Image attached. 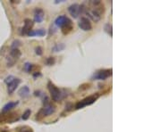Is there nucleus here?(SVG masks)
<instances>
[{"instance_id":"obj_1","label":"nucleus","mask_w":161,"mask_h":132,"mask_svg":"<svg viewBox=\"0 0 161 132\" xmlns=\"http://www.w3.org/2000/svg\"><path fill=\"white\" fill-rule=\"evenodd\" d=\"M90 6H85L84 5V14H86L89 18L93 22H98L101 20L102 14L105 12V6L101 1H90Z\"/></svg>"},{"instance_id":"obj_2","label":"nucleus","mask_w":161,"mask_h":132,"mask_svg":"<svg viewBox=\"0 0 161 132\" xmlns=\"http://www.w3.org/2000/svg\"><path fill=\"white\" fill-rule=\"evenodd\" d=\"M47 89L50 93L51 98L55 102H60L67 96L65 90L60 89L59 87H58L52 81L47 82Z\"/></svg>"},{"instance_id":"obj_3","label":"nucleus","mask_w":161,"mask_h":132,"mask_svg":"<svg viewBox=\"0 0 161 132\" xmlns=\"http://www.w3.org/2000/svg\"><path fill=\"white\" fill-rule=\"evenodd\" d=\"M99 96H100V95H99L98 93L90 95V96L85 97L84 99L77 102V103L75 104V105H74V108H75L76 110H79V109H82V108H84V107H86V106H88V105H90L94 104V103L98 99Z\"/></svg>"},{"instance_id":"obj_4","label":"nucleus","mask_w":161,"mask_h":132,"mask_svg":"<svg viewBox=\"0 0 161 132\" xmlns=\"http://www.w3.org/2000/svg\"><path fill=\"white\" fill-rule=\"evenodd\" d=\"M45 99H46V101H43V107L39 110L41 112V113L43 114L44 118L47 117V116L52 115L53 113H55L56 111H57L56 105L54 104H52L46 96H45Z\"/></svg>"},{"instance_id":"obj_5","label":"nucleus","mask_w":161,"mask_h":132,"mask_svg":"<svg viewBox=\"0 0 161 132\" xmlns=\"http://www.w3.org/2000/svg\"><path fill=\"white\" fill-rule=\"evenodd\" d=\"M112 71H113L112 69H100V70L97 71L96 72H94V74L91 77V79L105 80L107 78L112 76Z\"/></svg>"},{"instance_id":"obj_6","label":"nucleus","mask_w":161,"mask_h":132,"mask_svg":"<svg viewBox=\"0 0 161 132\" xmlns=\"http://www.w3.org/2000/svg\"><path fill=\"white\" fill-rule=\"evenodd\" d=\"M22 56V53L19 50V48H11L9 56L7 57V66L12 67L15 65V63L20 59Z\"/></svg>"},{"instance_id":"obj_7","label":"nucleus","mask_w":161,"mask_h":132,"mask_svg":"<svg viewBox=\"0 0 161 132\" xmlns=\"http://www.w3.org/2000/svg\"><path fill=\"white\" fill-rule=\"evenodd\" d=\"M78 26L81 30H82L84 31H90L92 30V24H91L90 19L87 17H81V19L78 22Z\"/></svg>"},{"instance_id":"obj_8","label":"nucleus","mask_w":161,"mask_h":132,"mask_svg":"<svg viewBox=\"0 0 161 132\" xmlns=\"http://www.w3.org/2000/svg\"><path fill=\"white\" fill-rule=\"evenodd\" d=\"M73 22L71 19H69L68 17H66V15H59L58 17H57V19L55 20V25L57 27H59V28H63L68 24H72Z\"/></svg>"},{"instance_id":"obj_9","label":"nucleus","mask_w":161,"mask_h":132,"mask_svg":"<svg viewBox=\"0 0 161 132\" xmlns=\"http://www.w3.org/2000/svg\"><path fill=\"white\" fill-rule=\"evenodd\" d=\"M20 83H21V79L15 77V79L13 80H11L9 83H7V93L9 95H12L15 91V89H17V87L19 86Z\"/></svg>"},{"instance_id":"obj_10","label":"nucleus","mask_w":161,"mask_h":132,"mask_svg":"<svg viewBox=\"0 0 161 132\" xmlns=\"http://www.w3.org/2000/svg\"><path fill=\"white\" fill-rule=\"evenodd\" d=\"M68 12L72 17L76 19L81 14V6L79 4H73L68 7Z\"/></svg>"},{"instance_id":"obj_11","label":"nucleus","mask_w":161,"mask_h":132,"mask_svg":"<svg viewBox=\"0 0 161 132\" xmlns=\"http://www.w3.org/2000/svg\"><path fill=\"white\" fill-rule=\"evenodd\" d=\"M33 21L31 19H25L24 20V26L21 30V34L22 35H28V33L31 30L33 27Z\"/></svg>"},{"instance_id":"obj_12","label":"nucleus","mask_w":161,"mask_h":132,"mask_svg":"<svg viewBox=\"0 0 161 132\" xmlns=\"http://www.w3.org/2000/svg\"><path fill=\"white\" fill-rule=\"evenodd\" d=\"M44 17H45V13H44L43 9H41L39 7L35 8V10H34V22L37 23H40L43 22Z\"/></svg>"},{"instance_id":"obj_13","label":"nucleus","mask_w":161,"mask_h":132,"mask_svg":"<svg viewBox=\"0 0 161 132\" xmlns=\"http://www.w3.org/2000/svg\"><path fill=\"white\" fill-rule=\"evenodd\" d=\"M47 33L45 29H39V30H31L27 36L29 37H34V36H38V37H43L45 36Z\"/></svg>"},{"instance_id":"obj_14","label":"nucleus","mask_w":161,"mask_h":132,"mask_svg":"<svg viewBox=\"0 0 161 132\" xmlns=\"http://www.w3.org/2000/svg\"><path fill=\"white\" fill-rule=\"evenodd\" d=\"M30 93H31L30 89H29V87H27V86H23V87H21V89H19V91H18L19 96L21 97H23V98L28 97L30 96Z\"/></svg>"},{"instance_id":"obj_15","label":"nucleus","mask_w":161,"mask_h":132,"mask_svg":"<svg viewBox=\"0 0 161 132\" xmlns=\"http://www.w3.org/2000/svg\"><path fill=\"white\" fill-rule=\"evenodd\" d=\"M18 104H19L18 101H15V102H9V103L6 104V105H4V107H3V109H2V112H4V113L9 112L10 110H12L13 108H15V106H17Z\"/></svg>"},{"instance_id":"obj_16","label":"nucleus","mask_w":161,"mask_h":132,"mask_svg":"<svg viewBox=\"0 0 161 132\" xmlns=\"http://www.w3.org/2000/svg\"><path fill=\"white\" fill-rule=\"evenodd\" d=\"M37 68L36 64H32L31 63H25V64L23 65V70L27 72V73H31V72H34V70Z\"/></svg>"},{"instance_id":"obj_17","label":"nucleus","mask_w":161,"mask_h":132,"mask_svg":"<svg viewBox=\"0 0 161 132\" xmlns=\"http://www.w3.org/2000/svg\"><path fill=\"white\" fill-rule=\"evenodd\" d=\"M66 48V45L63 43H58V44H56L55 46H54L51 49L52 52H60V51H63L64 49Z\"/></svg>"},{"instance_id":"obj_18","label":"nucleus","mask_w":161,"mask_h":132,"mask_svg":"<svg viewBox=\"0 0 161 132\" xmlns=\"http://www.w3.org/2000/svg\"><path fill=\"white\" fill-rule=\"evenodd\" d=\"M73 30H74V24L72 23V24H68V25L63 27L61 30H62V33H63L64 35H67V34H69Z\"/></svg>"},{"instance_id":"obj_19","label":"nucleus","mask_w":161,"mask_h":132,"mask_svg":"<svg viewBox=\"0 0 161 132\" xmlns=\"http://www.w3.org/2000/svg\"><path fill=\"white\" fill-rule=\"evenodd\" d=\"M104 30H105V31L109 34L110 37H112L113 36V27H112V25L110 24V23H106L105 26H104Z\"/></svg>"},{"instance_id":"obj_20","label":"nucleus","mask_w":161,"mask_h":132,"mask_svg":"<svg viewBox=\"0 0 161 132\" xmlns=\"http://www.w3.org/2000/svg\"><path fill=\"white\" fill-rule=\"evenodd\" d=\"M45 63L47 65V66H52L56 63V58L55 57H53V56H49L46 59L45 61Z\"/></svg>"},{"instance_id":"obj_21","label":"nucleus","mask_w":161,"mask_h":132,"mask_svg":"<svg viewBox=\"0 0 161 132\" xmlns=\"http://www.w3.org/2000/svg\"><path fill=\"white\" fill-rule=\"evenodd\" d=\"M31 111L30 109H27V110L23 113V116H22V119H23V120H28V119L30 118V116H31Z\"/></svg>"},{"instance_id":"obj_22","label":"nucleus","mask_w":161,"mask_h":132,"mask_svg":"<svg viewBox=\"0 0 161 132\" xmlns=\"http://www.w3.org/2000/svg\"><path fill=\"white\" fill-rule=\"evenodd\" d=\"M18 132H33V130H32V128H31V127H29V126H23V127H22V128L19 129Z\"/></svg>"},{"instance_id":"obj_23","label":"nucleus","mask_w":161,"mask_h":132,"mask_svg":"<svg viewBox=\"0 0 161 132\" xmlns=\"http://www.w3.org/2000/svg\"><path fill=\"white\" fill-rule=\"evenodd\" d=\"M21 44H22V42H21L20 40L16 39V40L13 41L12 46H11V48H18L21 46Z\"/></svg>"},{"instance_id":"obj_24","label":"nucleus","mask_w":161,"mask_h":132,"mask_svg":"<svg viewBox=\"0 0 161 132\" xmlns=\"http://www.w3.org/2000/svg\"><path fill=\"white\" fill-rule=\"evenodd\" d=\"M90 87V83H84V84H82L80 87H79V90H87Z\"/></svg>"},{"instance_id":"obj_25","label":"nucleus","mask_w":161,"mask_h":132,"mask_svg":"<svg viewBox=\"0 0 161 132\" xmlns=\"http://www.w3.org/2000/svg\"><path fill=\"white\" fill-rule=\"evenodd\" d=\"M35 53H36L37 56H41L43 55V49H42V48L39 47V46L36 47V48H35Z\"/></svg>"},{"instance_id":"obj_26","label":"nucleus","mask_w":161,"mask_h":132,"mask_svg":"<svg viewBox=\"0 0 161 132\" xmlns=\"http://www.w3.org/2000/svg\"><path fill=\"white\" fill-rule=\"evenodd\" d=\"M74 109V105L73 104H71V103H68L66 105V111H67V112H70V111H72Z\"/></svg>"},{"instance_id":"obj_27","label":"nucleus","mask_w":161,"mask_h":132,"mask_svg":"<svg viewBox=\"0 0 161 132\" xmlns=\"http://www.w3.org/2000/svg\"><path fill=\"white\" fill-rule=\"evenodd\" d=\"M32 76H33V78H34V79L39 78V77H40V76H41V72H40V71H34V72L32 73Z\"/></svg>"},{"instance_id":"obj_28","label":"nucleus","mask_w":161,"mask_h":132,"mask_svg":"<svg viewBox=\"0 0 161 132\" xmlns=\"http://www.w3.org/2000/svg\"><path fill=\"white\" fill-rule=\"evenodd\" d=\"M55 32H56L55 28H54V26H51V27H50V30H49V35H53Z\"/></svg>"},{"instance_id":"obj_29","label":"nucleus","mask_w":161,"mask_h":132,"mask_svg":"<svg viewBox=\"0 0 161 132\" xmlns=\"http://www.w3.org/2000/svg\"><path fill=\"white\" fill-rule=\"evenodd\" d=\"M40 93H42V92L39 91H39H35V92H34V96H35V97H40V96H41Z\"/></svg>"},{"instance_id":"obj_30","label":"nucleus","mask_w":161,"mask_h":132,"mask_svg":"<svg viewBox=\"0 0 161 132\" xmlns=\"http://www.w3.org/2000/svg\"><path fill=\"white\" fill-rule=\"evenodd\" d=\"M1 132H9V131H7V130H2Z\"/></svg>"}]
</instances>
